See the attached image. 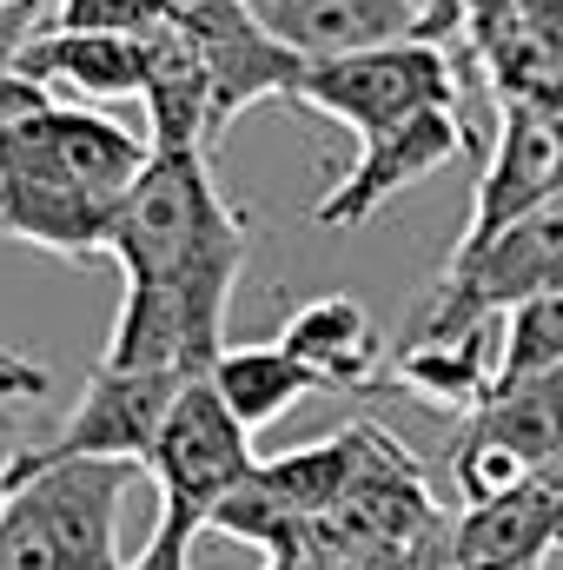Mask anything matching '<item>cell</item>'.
<instances>
[{"label": "cell", "mask_w": 563, "mask_h": 570, "mask_svg": "<svg viewBox=\"0 0 563 570\" xmlns=\"http://www.w3.org/2000/svg\"><path fill=\"white\" fill-rule=\"evenodd\" d=\"M246 219L219 199L206 153L146 159L113 219V259L127 298L100 365L113 372H186L206 379L226 352L233 285L246 273Z\"/></svg>", "instance_id": "obj_1"}, {"label": "cell", "mask_w": 563, "mask_h": 570, "mask_svg": "<svg viewBox=\"0 0 563 570\" xmlns=\"http://www.w3.org/2000/svg\"><path fill=\"white\" fill-rule=\"evenodd\" d=\"M152 159V140L100 107L53 100V87L0 80V233L67 266L113 253L120 199Z\"/></svg>", "instance_id": "obj_2"}, {"label": "cell", "mask_w": 563, "mask_h": 570, "mask_svg": "<svg viewBox=\"0 0 563 570\" xmlns=\"http://www.w3.org/2000/svg\"><path fill=\"white\" fill-rule=\"evenodd\" d=\"M146 464L127 458H13V498L0 511V570H127L120 504Z\"/></svg>", "instance_id": "obj_3"}, {"label": "cell", "mask_w": 563, "mask_h": 570, "mask_svg": "<svg viewBox=\"0 0 563 570\" xmlns=\"http://www.w3.org/2000/svg\"><path fill=\"white\" fill-rule=\"evenodd\" d=\"M292 100L352 127L358 140H372L431 107H457V47L392 40V47H365V53H338V60H305Z\"/></svg>", "instance_id": "obj_4"}, {"label": "cell", "mask_w": 563, "mask_h": 570, "mask_svg": "<svg viewBox=\"0 0 563 570\" xmlns=\"http://www.w3.org/2000/svg\"><path fill=\"white\" fill-rule=\"evenodd\" d=\"M253 471H259L253 431L226 412L213 379H192L179 392V405L166 412V425L152 438V458H146V478L159 484V504H172V511L206 524Z\"/></svg>", "instance_id": "obj_5"}, {"label": "cell", "mask_w": 563, "mask_h": 570, "mask_svg": "<svg viewBox=\"0 0 563 570\" xmlns=\"http://www.w3.org/2000/svg\"><path fill=\"white\" fill-rule=\"evenodd\" d=\"M557 193H563V114L504 94L497 100V153L477 179V206H471V226H464L457 253H477L484 239H497L504 226H517L524 213H537Z\"/></svg>", "instance_id": "obj_6"}, {"label": "cell", "mask_w": 563, "mask_h": 570, "mask_svg": "<svg viewBox=\"0 0 563 570\" xmlns=\"http://www.w3.org/2000/svg\"><path fill=\"white\" fill-rule=\"evenodd\" d=\"M471 140V127H464V114L457 107H431L418 120H405V127H392V134H372V140H358V159H352V173L312 206V219L318 226H332V233H345V226H365L378 206H392L405 186H418L431 179L437 166H451L457 153Z\"/></svg>", "instance_id": "obj_7"}, {"label": "cell", "mask_w": 563, "mask_h": 570, "mask_svg": "<svg viewBox=\"0 0 563 570\" xmlns=\"http://www.w3.org/2000/svg\"><path fill=\"white\" fill-rule=\"evenodd\" d=\"M186 385H192L186 372H113V365H93L73 419L40 451L47 458H127V464H146L152 438H159L166 412L179 405Z\"/></svg>", "instance_id": "obj_8"}, {"label": "cell", "mask_w": 563, "mask_h": 570, "mask_svg": "<svg viewBox=\"0 0 563 570\" xmlns=\"http://www.w3.org/2000/svg\"><path fill=\"white\" fill-rule=\"evenodd\" d=\"M186 33L199 40V53L213 67V120H219V134L246 107H259V100H292V87L305 73V60L285 40L266 33V20L253 13V0H219L199 20H186Z\"/></svg>", "instance_id": "obj_9"}, {"label": "cell", "mask_w": 563, "mask_h": 570, "mask_svg": "<svg viewBox=\"0 0 563 570\" xmlns=\"http://www.w3.org/2000/svg\"><path fill=\"white\" fill-rule=\"evenodd\" d=\"M140 100H146V140L159 153H206L219 140L213 67H206L199 40L172 20H159L140 40Z\"/></svg>", "instance_id": "obj_10"}, {"label": "cell", "mask_w": 563, "mask_h": 570, "mask_svg": "<svg viewBox=\"0 0 563 570\" xmlns=\"http://www.w3.org/2000/svg\"><path fill=\"white\" fill-rule=\"evenodd\" d=\"M431 0H253L266 33L285 40L298 60H338L392 40H424Z\"/></svg>", "instance_id": "obj_11"}, {"label": "cell", "mask_w": 563, "mask_h": 570, "mask_svg": "<svg viewBox=\"0 0 563 570\" xmlns=\"http://www.w3.org/2000/svg\"><path fill=\"white\" fill-rule=\"evenodd\" d=\"M557 544H563V498L544 478H531L511 498L471 504L457 518L451 544H444V564L451 570H537Z\"/></svg>", "instance_id": "obj_12"}, {"label": "cell", "mask_w": 563, "mask_h": 570, "mask_svg": "<svg viewBox=\"0 0 563 570\" xmlns=\"http://www.w3.org/2000/svg\"><path fill=\"white\" fill-rule=\"evenodd\" d=\"M279 345L318 379V392H372L385 379V338L378 318L352 298V292H325L305 298L285 318Z\"/></svg>", "instance_id": "obj_13"}, {"label": "cell", "mask_w": 563, "mask_h": 570, "mask_svg": "<svg viewBox=\"0 0 563 570\" xmlns=\"http://www.w3.org/2000/svg\"><path fill=\"white\" fill-rule=\"evenodd\" d=\"M392 379L457 419H477L497 392V365L484 358V325H457V332H418L405 338V352L392 358Z\"/></svg>", "instance_id": "obj_14"}, {"label": "cell", "mask_w": 563, "mask_h": 570, "mask_svg": "<svg viewBox=\"0 0 563 570\" xmlns=\"http://www.w3.org/2000/svg\"><path fill=\"white\" fill-rule=\"evenodd\" d=\"M27 80L40 87H67L80 100H127L140 94V40L127 33H73V27H53V33H33L20 67Z\"/></svg>", "instance_id": "obj_15"}, {"label": "cell", "mask_w": 563, "mask_h": 570, "mask_svg": "<svg viewBox=\"0 0 563 570\" xmlns=\"http://www.w3.org/2000/svg\"><path fill=\"white\" fill-rule=\"evenodd\" d=\"M206 379H213V392L226 399V412H233L246 431L279 425L298 399L318 392V379L285 352L279 338H273V345H226L219 365H213Z\"/></svg>", "instance_id": "obj_16"}, {"label": "cell", "mask_w": 563, "mask_h": 570, "mask_svg": "<svg viewBox=\"0 0 563 570\" xmlns=\"http://www.w3.org/2000/svg\"><path fill=\"white\" fill-rule=\"evenodd\" d=\"M563 365V285L511 305V325H504V352H497V392L524 385V379H544Z\"/></svg>", "instance_id": "obj_17"}, {"label": "cell", "mask_w": 563, "mask_h": 570, "mask_svg": "<svg viewBox=\"0 0 563 570\" xmlns=\"http://www.w3.org/2000/svg\"><path fill=\"white\" fill-rule=\"evenodd\" d=\"M53 20L73 27V33H127V40H146L166 13H159V0H60Z\"/></svg>", "instance_id": "obj_18"}, {"label": "cell", "mask_w": 563, "mask_h": 570, "mask_svg": "<svg viewBox=\"0 0 563 570\" xmlns=\"http://www.w3.org/2000/svg\"><path fill=\"white\" fill-rule=\"evenodd\" d=\"M192 538H199V518H186V511L159 504L152 538L140 544V558H134L127 570H192Z\"/></svg>", "instance_id": "obj_19"}, {"label": "cell", "mask_w": 563, "mask_h": 570, "mask_svg": "<svg viewBox=\"0 0 563 570\" xmlns=\"http://www.w3.org/2000/svg\"><path fill=\"white\" fill-rule=\"evenodd\" d=\"M484 0H431L424 7V40H444V47H471V20H477Z\"/></svg>", "instance_id": "obj_20"}, {"label": "cell", "mask_w": 563, "mask_h": 570, "mask_svg": "<svg viewBox=\"0 0 563 570\" xmlns=\"http://www.w3.org/2000/svg\"><path fill=\"white\" fill-rule=\"evenodd\" d=\"M33 27H40V0H20V7H7V13H0V80L20 67V53H27Z\"/></svg>", "instance_id": "obj_21"}, {"label": "cell", "mask_w": 563, "mask_h": 570, "mask_svg": "<svg viewBox=\"0 0 563 570\" xmlns=\"http://www.w3.org/2000/svg\"><path fill=\"white\" fill-rule=\"evenodd\" d=\"M40 392H47V372L20 352H0V405L7 399H40Z\"/></svg>", "instance_id": "obj_22"}, {"label": "cell", "mask_w": 563, "mask_h": 570, "mask_svg": "<svg viewBox=\"0 0 563 570\" xmlns=\"http://www.w3.org/2000/svg\"><path fill=\"white\" fill-rule=\"evenodd\" d=\"M504 20H511V0H484V7H477V20H471V53H477Z\"/></svg>", "instance_id": "obj_23"}, {"label": "cell", "mask_w": 563, "mask_h": 570, "mask_svg": "<svg viewBox=\"0 0 563 570\" xmlns=\"http://www.w3.org/2000/svg\"><path fill=\"white\" fill-rule=\"evenodd\" d=\"M7 498H13V458L0 464V511H7Z\"/></svg>", "instance_id": "obj_24"}]
</instances>
